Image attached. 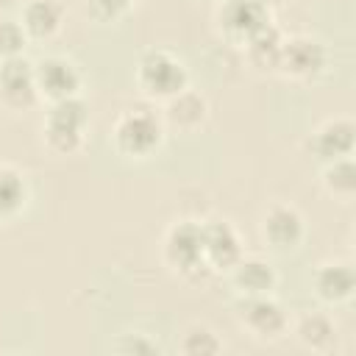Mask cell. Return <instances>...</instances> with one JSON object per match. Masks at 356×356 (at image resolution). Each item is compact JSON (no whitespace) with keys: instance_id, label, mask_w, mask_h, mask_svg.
<instances>
[{"instance_id":"83f0119b","label":"cell","mask_w":356,"mask_h":356,"mask_svg":"<svg viewBox=\"0 0 356 356\" xmlns=\"http://www.w3.org/2000/svg\"><path fill=\"white\" fill-rule=\"evenodd\" d=\"M192 3H214V0H192Z\"/></svg>"},{"instance_id":"44dd1931","label":"cell","mask_w":356,"mask_h":356,"mask_svg":"<svg viewBox=\"0 0 356 356\" xmlns=\"http://www.w3.org/2000/svg\"><path fill=\"white\" fill-rule=\"evenodd\" d=\"M222 339L220 334L206 325V323H192L181 331V339H178V350L186 353V356H214V353H222Z\"/></svg>"},{"instance_id":"277c9868","label":"cell","mask_w":356,"mask_h":356,"mask_svg":"<svg viewBox=\"0 0 356 356\" xmlns=\"http://www.w3.org/2000/svg\"><path fill=\"white\" fill-rule=\"evenodd\" d=\"M161 256H164V264L186 281H203L206 275H211L203 259L200 222L195 220H178L167 228L161 242Z\"/></svg>"},{"instance_id":"2e32d148","label":"cell","mask_w":356,"mask_h":356,"mask_svg":"<svg viewBox=\"0 0 356 356\" xmlns=\"http://www.w3.org/2000/svg\"><path fill=\"white\" fill-rule=\"evenodd\" d=\"M228 278L239 295H270L278 284L275 267L261 256H242L228 270Z\"/></svg>"},{"instance_id":"3957f363","label":"cell","mask_w":356,"mask_h":356,"mask_svg":"<svg viewBox=\"0 0 356 356\" xmlns=\"http://www.w3.org/2000/svg\"><path fill=\"white\" fill-rule=\"evenodd\" d=\"M164 120L153 108H128L114 120L111 128V145L120 156L128 159H147L153 156L164 142Z\"/></svg>"},{"instance_id":"d6986e66","label":"cell","mask_w":356,"mask_h":356,"mask_svg":"<svg viewBox=\"0 0 356 356\" xmlns=\"http://www.w3.org/2000/svg\"><path fill=\"white\" fill-rule=\"evenodd\" d=\"M323 189L342 200V203H350L353 195H356V164H353V156H345V159H337L331 164H323Z\"/></svg>"},{"instance_id":"cb8c5ba5","label":"cell","mask_w":356,"mask_h":356,"mask_svg":"<svg viewBox=\"0 0 356 356\" xmlns=\"http://www.w3.org/2000/svg\"><path fill=\"white\" fill-rule=\"evenodd\" d=\"M86 8L97 22H117L120 17L128 14V6L122 0H89Z\"/></svg>"},{"instance_id":"5b68a950","label":"cell","mask_w":356,"mask_h":356,"mask_svg":"<svg viewBox=\"0 0 356 356\" xmlns=\"http://www.w3.org/2000/svg\"><path fill=\"white\" fill-rule=\"evenodd\" d=\"M234 317L259 342H275L289 331L286 309L273 295H239Z\"/></svg>"},{"instance_id":"5bb4252c","label":"cell","mask_w":356,"mask_h":356,"mask_svg":"<svg viewBox=\"0 0 356 356\" xmlns=\"http://www.w3.org/2000/svg\"><path fill=\"white\" fill-rule=\"evenodd\" d=\"M314 292L323 303H348L356 292V273L350 261H325L314 270Z\"/></svg>"},{"instance_id":"ffe728a7","label":"cell","mask_w":356,"mask_h":356,"mask_svg":"<svg viewBox=\"0 0 356 356\" xmlns=\"http://www.w3.org/2000/svg\"><path fill=\"white\" fill-rule=\"evenodd\" d=\"M25 203H28L25 175L11 164H0V220L19 214Z\"/></svg>"},{"instance_id":"7c38bea8","label":"cell","mask_w":356,"mask_h":356,"mask_svg":"<svg viewBox=\"0 0 356 356\" xmlns=\"http://www.w3.org/2000/svg\"><path fill=\"white\" fill-rule=\"evenodd\" d=\"M353 145H356V125L350 117H334L325 120L317 131H312V136L306 139V150L320 161V164H331L337 159L353 156Z\"/></svg>"},{"instance_id":"6da1fadb","label":"cell","mask_w":356,"mask_h":356,"mask_svg":"<svg viewBox=\"0 0 356 356\" xmlns=\"http://www.w3.org/2000/svg\"><path fill=\"white\" fill-rule=\"evenodd\" d=\"M86 125L89 106L81 95L53 100L42 122V142L53 156H75L83 147Z\"/></svg>"},{"instance_id":"7a4b0ae2","label":"cell","mask_w":356,"mask_h":356,"mask_svg":"<svg viewBox=\"0 0 356 356\" xmlns=\"http://www.w3.org/2000/svg\"><path fill=\"white\" fill-rule=\"evenodd\" d=\"M136 86L147 100L167 103L172 95L189 86L186 64L164 47L145 50L136 61Z\"/></svg>"},{"instance_id":"9a60e30c","label":"cell","mask_w":356,"mask_h":356,"mask_svg":"<svg viewBox=\"0 0 356 356\" xmlns=\"http://www.w3.org/2000/svg\"><path fill=\"white\" fill-rule=\"evenodd\" d=\"M64 3L61 0H28L19 14V25L25 28L28 39L50 42L64 28Z\"/></svg>"},{"instance_id":"7402d4cb","label":"cell","mask_w":356,"mask_h":356,"mask_svg":"<svg viewBox=\"0 0 356 356\" xmlns=\"http://www.w3.org/2000/svg\"><path fill=\"white\" fill-rule=\"evenodd\" d=\"M28 33L19 25V19H0V61L3 58H14V56H25L28 47Z\"/></svg>"},{"instance_id":"9c48e42d","label":"cell","mask_w":356,"mask_h":356,"mask_svg":"<svg viewBox=\"0 0 356 356\" xmlns=\"http://www.w3.org/2000/svg\"><path fill=\"white\" fill-rule=\"evenodd\" d=\"M200 239H203V259L209 273H228L242 256V239L239 231L228 220H206L200 222Z\"/></svg>"},{"instance_id":"e0dca14e","label":"cell","mask_w":356,"mask_h":356,"mask_svg":"<svg viewBox=\"0 0 356 356\" xmlns=\"http://www.w3.org/2000/svg\"><path fill=\"white\" fill-rule=\"evenodd\" d=\"M281 44H284V33L278 25L267 22L259 33H253L242 50H245V61L256 70V72H275L278 70V56H281Z\"/></svg>"},{"instance_id":"8992f818","label":"cell","mask_w":356,"mask_h":356,"mask_svg":"<svg viewBox=\"0 0 356 356\" xmlns=\"http://www.w3.org/2000/svg\"><path fill=\"white\" fill-rule=\"evenodd\" d=\"M328 67V47L306 33L284 36L281 56H278V75L295 83H312L317 81Z\"/></svg>"},{"instance_id":"d4e9b609","label":"cell","mask_w":356,"mask_h":356,"mask_svg":"<svg viewBox=\"0 0 356 356\" xmlns=\"http://www.w3.org/2000/svg\"><path fill=\"white\" fill-rule=\"evenodd\" d=\"M259 3H261V6H264V8L270 11V14H273V11H278V8H284V6L289 3V0H259Z\"/></svg>"},{"instance_id":"484cf974","label":"cell","mask_w":356,"mask_h":356,"mask_svg":"<svg viewBox=\"0 0 356 356\" xmlns=\"http://www.w3.org/2000/svg\"><path fill=\"white\" fill-rule=\"evenodd\" d=\"M17 3H19V0H0V11H11Z\"/></svg>"},{"instance_id":"ac0fdd59","label":"cell","mask_w":356,"mask_h":356,"mask_svg":"<svg viewBox=\"0 0 356 356\" xmlns=\"http://www.w3.org/2000/svg\"><path fill=\"white\" fill-rule=\"evenodd\" d=\"M295 337L306 350L328 353L337 342V325L325 312H306L295 323Z\"/></svg>"},{"instance_id":"4fadbf2b","label":"cell","mask_w":356,"mask_h":356,"mask_svg":"<svg viewBox=\"0 0 356 356\" xmlns=\"http://www.w3.org/2000/svg\"><path fill=\"white\" fill-rule=\"evenodd\" d=\"M164 111H161V120L164 125L175 128V131H184V134H192L197 131L206 120H209V100L195 92V89H181L178 95H172L167 103H161Z\"/></svg>"},{"instance_id":"4316f807","label":"cell","mask_w":356,"mask_h":356,"mask_svg":"<svg viewBox=\"0 0 356 356\" xmlns=\"http://www.w3.org/2000/svg\"><path fill=\"white\" fill-rule=\"evenodd\" d=\"M122 3H125V6H128V8H131V6H134V3H136V0H122Z\"/></svg>"},{"instance_id":"8fae6325","label":"cell","mask_w":356,"mask_h":356,"mask_svg":"<svg viewBox=\"0 0 356 356\" xmlns=\"http://www.w3.org/2000/svg\"><path fill=\"white\" fill-rule=\"evenodd\" d=\"M261 239L273 248V250H295L303 236H306V220L303 214L292 206V203H273L264 214H261V225H259Z\"/></svg>"},{"instance_id":"ba28073f","label":"cell","mask_w":356,"mask_h":356,"mask_svg":"<svg viewBox=\"0 0 356 356\" xmlns=\"http://www.w3.org/2000/svg\"><path fill=\"white\" fill-rule=\"evenodd\" d=\"M33 61L25 56L0 61V106L8 111H31L39 103Z\"/></svg>"},{"instance_id":"30bf717a","label":"cell","mask_w":356,"mask_h":356,"mask_svg":"<svg viewBox=\"0 0 356 356\" xmlns=\"http://www.w3.org/2000/svg\"><path fill=\"white\" fill-rule=\"evenodd\" d=\"M33 72H36L39 97H44L50 103L81 95V83H83L81 70L67 56H44V58L33 61Z\"/></svg>"},{"instance_id":"603a6c76","label":"cell","mask_w":356,"mask_h":356,"mask_svg":"<svg viewBox=\"0 0 356 356\" xmlns=\"http://www.w3.org/2000/svg\"><path fill=\"white\" fill-rule=\"evenodd\" d=\"M114 350H117V353H125V356H153V353H161L159 342L150 339V337L142 334V331H128V334H122V337L114 342Z\"/></svg>"},{"instance_id":"52a82bcc","label":"cell","mask_w":356,"mask_h":356,"mask_svg":"<svg viewBox=\"0 0 356 356\" xmlns=\"http://www.w3.org/2000/svg\"><path fill=\"white\" fill-rule=\"evenodd\" d=\"M267 22H273V14L259 0H217L214 25H217V33L228 44L242 47Z\"/></svg>"}]
</instances>
